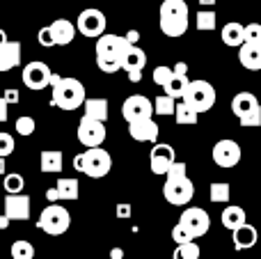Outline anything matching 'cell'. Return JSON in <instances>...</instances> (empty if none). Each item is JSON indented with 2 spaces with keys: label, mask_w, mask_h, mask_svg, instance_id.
<instances>
[{
  "label": "cell",
  "mask_w": 261,
  "mask_h": 259,
  "mask_svg": "<svg viewBox=\"0 0 261 259\" xmlns=\"http://www.w3.org/2000/svg\"><path fill=\"white\" fill-rule=\"evenodd\" d=\"M50 103L58 106L60 110H78L83 108L87 99L85 85L78 78H64L53 73L50 78Z\"/></svg>",
  "instance_id": "6da1fadb"
},
{
  "label": "cell",
  "mask_w": 261,
  "mask_h": 259,
  "mask_svg": "<svg viewBox=\"0 0 261 259\" xmlns=\"http://www.w3.org/2000/svg\"><path fill=\"white\" fill-rule=\"evenodd\" d=\"M158 25L165 37H184L188 30V3L163 0L158 9Z\"/></svg>",
  "instance_id": "7a4b0ae2"
},
{
  "label": "cell",
  "mask_w": 261,
  "mask_h": 259,
  "mask_svg": "<svg viewBox=\"0 0 261 259\" xmlns=\"http://www.w3.org/2000/svg\"><path fill=\"white\" fill-rule=\"evenodd\" d=\"M216 87L208 81H188L184 96H181V103H186L190 110H195L197 115L208 113V110L216 106Z\"/></svg>",
  "instance_id": "3957f363"
},
{
  "label": "cell",
  "mask_w": 261,
  "mask_h": 259,
  "mask_svg": "<svg viewBox=\"0 0 261 259\" xmlns=\"http://www.w3.org/2000/svg\"><path fill=\"white\" fill-rule=\"evenodd\" d=\"M37 227H39L41 232L50 234V237H60V234H64L71 227V214H69L62 204H48L39 214Z\"/></svg>",
  "instance_id": "277c9868"
},
{
  "label": "cell",
  "mask_w": 261,
  "mask_h": 259,
  "mask_svg": "<svg viewBox=\"0 0 261 259\" xmlns=\"http://www.w3.org/2000/svg\"><path fill=\"white\" fill-rule=\"evenodd\" d=\"M113 168V159L103 147H92L81 154V172H85L92 179H101L110 172Z\"/></svg>",
  "instance_id": "5b68a950"
},
{
  "label": "cell",
  "mask_w": 261,
  "mask_h": 259,
  "mask_svg": "<svg viewBox=\"0 0 261 259\" xmlns=\"http://www.w3.org/2000/svg\"><path fill=\"white\" fill-rule=\"evenodd\" d=\"M76 32H81L83 37H90V39H99L101 35H106V25H108V18L101 9L96 7H87L78 14V21L73 23Z\"/></svg>",
  "instance_id": "8992f818"
},
{
  "label": "cell",
  "mask_w": 261,
  "mask_h": 259,
  "mask_svg": "<svg viewBox=\"0 0 261 259\" xmlns=\"http://www.w3.org/2000/svg\"><path fill=\"white\" fill-rule=\"evenodd\" d=\"M21 78H23V85H25L28 90L41 92L50 85L53 71H50V67L46 62H41V60H32V62H28L25 67H23Z\"/></svg>",
  "instance_id": "52a82bcc"
},
{
  "label": "cell",
  "mask_w": 261,
  "mask_h": 259,
  "mask_svg": "<svg viewBox=\"0 0 261 259\" xmlns=\"http://www.w3.org/2000/svg\"><path fill=\"white\" fill-rule=\"evenodd\" d=\"M163 197L174 206H186L195 197V184L190 182V177L165 182L163 184Z\"/></svg>",
  "instance_id": "ba28073f"
},
{
  "label": "cell",
  "mask_w": 261,
  "mask_h": 259,
  "mask_svg": "<svg viewBox=\"0 0 261 259\" xmlns=\"http://www.w3.org/2000/svg\"><path fill=\"white\" fill-rule=\"evenodd\" d=\"M211 156H213V163H216L218 168L229 170V168H234V165H239L243 151H241V145L236 140H231V138H222V140H218L216 145H213Z\"/></svg>",
  "instance_id": "9c48e42d"
},
{
  "label": "cell",
  "mask_w": 261,
  "mask_h": 259,
  "mask_svg": "<svg viewBox=\"0 0 261 259\" xmlns=\"http://www.w3.org/2000/svg\"><path fill=\"white\" fill-rule=\"evenodd\" d=\"M126 50H128L126 39L119 35H101L96 39V58H101V60H110V62L122 64Z\"/></svg>",
  "instance_id": "30bf717a"
},
{
  "label": "cell",
  "mask_w": 261,
  "mask_h": 259,
  "mask_svg": "<svg viewBox=\"0 0 261 259\" xmlns=\"http://www.w3.org/2000/svg\"><path fill=\"white\" fill-rule=\"evenodd\" d=\"M179 225L184 229H188V234L193 239H199L211 229V216L204 209H199V206H188V209L181 214Z\"/></svg>",
  "instance_id": "8fae6325"
},
{
  "label": "cell",
  "mask_w": 261,
  "mask_h": 259,
  "mask_svg": "<svg viewBox=\"0 0 261 259\" xmlns=\"http://www.w3.org/2000/svg\"><path fill=\"white\" fill-rule=\"evenodd\" d=\"M78 140H81V145L87 147V149H92V147H101L103 140H106V124L83 115L81 124H78Z\"/></svg>",
  "instance_id": "7c38bea8"
},
{
  "label": "cell",
  "mask_w": 261,
  "mask_h": 259,
  "mask_svg": "<svg viewBox=\"0 0 261 259\" xmlns=\"http://www.w3.org/2000/svg\"><path fill=\"white\" fill-rule=\"evenodd\" d=\"M122 115L128 124L133 122H140V119H149L153 115V108H151V101L142 94H133L128 96L126 101L122 103Z\"/></svg>",
  "instance_id": "4fadbf2b"
},
{
  "label": "cell",
  "mask_w": 261,
  "mask_h": 259,
  "mask_svg": "<svg viewBox=\"0 0 261 259\" xmlns=\"http://www.w3.org/2000/svg\"><path fill=\"white\" fill-rule=\"evenodd\" d=\"M147 64V53H144L140 46H128L126 55L122 60V69L128 73L130 83H140L142 81V69Z\"/></svg>",
  "instance_id": "5bb4252c"
},
{
  "label": "cell",
  "mask_w": 261,
  "mask_h": 259,
  "mask_svg": "<svg viewBox=\"0 0 261 259\" xmlns=\"http://www.w3.org/2000/svg\"><path fill=\"white\" fill-rule=\"evenodd\" d=\"M30 206H32V200L30 195H7L5 197V214L9 220H28L30 218Z\"/></svg>",
  "instance_id": "9a60e30c"
},
{
  "label": "cell",
  "mask_w": 261,
  "mask_h": 259,
  "mask_svg": "<svg viewBox=\"0 0 261 259\" xmlns=\"http://www.w3.org/2000/svg\"><path fill=\"white\" fill-rule=\"evenodd\" d=\"M176 161V151L172 145H156L149 154V165H151V172L153 174H165L167 168Z\"/></svg>",
  "instance_id": "2e32d148"
},
{
  "label": "cell",
  "mask_w": 261,
  "mask_h": 259,
  "mask_svg": "<svg viewBox=\"0 0 261 259\" xmlns=\"http://www.w3.org/2000/svg\"><path fill=\"white\" fill-rule=\"evenodd\" d=\"M158 133H161V128H158V124L153 122L151 117L128 124V136L138 142H156Z\"/></svg>",
  "instance_id": "e0dca14e"
},
{
  "label": "cell",
  "mask_w": 261,
  "mask_h": 259,
  "mask_svg": "<svg viewBox=\"0 0 261 259\" xmlns=\"http://www.w3.org/2000/svg\"><path fill=\"white\" fill-rule=\"evenodd\" d=\"M48 30L53 35L55 46H69L73 41V37H76V25L69 18H55L48 25Z\"/></svg>",
  "instance_id": "ac0fdd59"
},
{
  "label": "cell",
  "mask_w": 261,
  "mask_h": 259,
  "mask_svg": "<svg viewBox=\"0 0 261 259\" xmlns=\"http://www.w3.org/2000/svg\"><path fill=\"white\" fill-rule=\"evenodd\" d=\"M21 64V44L18 41H5L0 46V73L12 71Z\"/></svg>",
  "instance_id": "d6986e66"
},
{
  "label": "cell",
  "mask_w": 261,
  "mask_h": 259,
  "mask_svg": "<svg viewBox=\"0 0 261 259\" xmlns=\"http://www.w3.org/2000/svg\"><path fill=\"white\" fill-rule=\"evenodd\" d=\"M261 108L259 106V99L252 94V92H239V94L231 99V113L236 115V117H245L248 113H252V110Z\"/></svg>",
  "instance_id": "ffe728a7"
},
{
  "label": "cell",
  "mask_w": 261,
  "mask_h": 259,
  "mask_svg": "<svg viewBox=\"0 0 261 259\" xmlns=\"http://www.w3.org/2000/svg\"><path fill=\"white\" fill-rule=\"evenodd\" d=\"M239 62L250 71H259L261 69V46L254 44H241L239 46Z\"/></svg>",
  "instance_id": "44dd1931"
},
{
  "label": "cell",
  "mask_w": 261,
  "mask_h": 259,
  "mask_svg": "<svg viewBox=\"0 0 261 259\" xmlns=\"http://www.w3.org/2000/svg\"><path fill=\"white\" fill-rule=\"evenodd\" d=\"M83 110H85V117H92V119L103 122V124H106V119H108V115H110L108 99H103V96H96V99H85Z\"/></svg>",
  "instance_id": "7402d4cb"
},
{
  "label": "cell",
  "mask_w": 261,
  "mask_h": 259,
  "mask_svg": "<svg viewBox=\"0 0 261 259\" xmlns=\"http://www.w3.org/2000/svg\"><path fill=\"white\" fill-rule=\"evenodd\" d=\"M231 241H234L236 250H250V248L257 246V229H254L252 225L245 223L243 227L231 232Z\"/></svg>",
  "instance_id": "603a6c76"
},
{
  "label": "cell",
  "mask_w": 261,
  "mask_h": 259,
  "mask_svg": "<svg viewBox=\"0 0 261 259\" xmlns=\"http://www.w3.org/2000/svg\"><path fill=\"white\" fill-rule=\"evenodd\" d=\"M222 227L225 229H239V227H243L245 225V220H248V216H245V211H243V206H236V204H229V206H225L222 209Z\"/></svg>",
  "instance_id": "cb8c5ba5"
},
{
  "label": "cell",
  "mask_w": 261,
  "mask_h": 259,
  "mask_svg": "<svg viewBox=\"0 0 261 259\" xmlns=\"http://www.w3.org/2000/svg\"><path fill=\"white\" fill-rule=\"evenodd\" d=\"M64 156L60 149H46L41 151V172L46 174H60L64 168Z\"/></svg>",
  "instance_id": "d4e9b609"
},
{
  "label": "cell",
  "mask_w": 261,
  "mask_h": 259,
  "mask_svg": "<svg viewBox=\"0 0 261 259\" xmlns=\"http://www.w3.org/2000/svg\"><path fill=\"white\" fill-rule=\"evenodd\" d=\"M55 195H58V202L62 200V202H71V200H76L78 197V179H73V177H62L60 182H55Z\"/></svg>",
  "instance_id": "484cf974"
},
{
  "label": "cell",
  "mask_w": 261,
  "mask_h": 259,
  "mask_svg": "<svg viewBox=\"0 0 261 259\" xmlns=\"http://www.w3.org/2000/svg\"><path fill=\"white\" fill-rule=\"evenodd\" d=\"M220 39L225 46H231V48H239L243 44V25L236 21L225 23V28L220 30Z\"/></svg>",
  "instance_id": "4316f807"
},
{
  "label": "cell",
  "mask_w": 261,
  "mask_h": 259,
  "mask_svg": "<svg viewBox=\"0 0 261 259\" xmlns=\"http://www.w3.org/2000/svg\"><path fill=\"white\" fill-rule=\"evenodd\" d=\"M186 87H188V76H179V73H172V78L163 85V92H165V96H170V99L174 101H181V96H184Z\"/></svg>",
  "instance_id": "83f0119b"
},
{
  "label": "cell",
  "mask_w": 261,
  "mask_h": 259,
  "mask_svg": "<svg viewBox=\"0 0 261 259\" xmlns=\"http://www.w3.org/2000/svg\"><path fill=\"white\" fill-rule=\"evenodd\" d=\"M174 119H176V124H181V126H195V124L199 122V115L179 101V103L174 106Z\"/></svg>",
  "instance_id": "f1b7e54d"
},
{
  "label": "cell",
  "mask_w": 261,
  "mask_h": 259,
  "mask_svg": "<svg viewBox=\"0 0 261 259\" xmlns=\"http://www.w3.org/2000/svg\"><path fill=\"white\" fill-rule=\"evenodd\" d=\"M195 25H197V30H202V32L216 30V25H218L216 12H213V9H199V12L195 14Z\"/></svg>",
  "instance_id": "f546056e"
},
{
  "label": "cell",
  "mask_w": 261,
  "mask_h": 259,
  "mask_svg": "<svg viewBox=\"0 0 261 259\" xmlns=\"http://www.w3.org/2000/svg\"><path fill=\"white\" fill-rule=\"evenodd\" d=\"M12 259H35V246L25 239H18L12 243V250H9Z\"/></svg>",
  "instance_id": "4dcf8cb0"
},
{
  "label": "cell",
  "mask_w": 261,
  "mask_h": 259,
  "mask_svg": "<svg viewBox=\"0 0 261 259\" xmlns=\"http://www.w3.org/2000/svg\"><path fill=\"white\" fill-rule=\"evenodd\" d=\"M3 177H5L3 186H5V191H7V195H18V193H23V186H25V179H23V174L7 172V174H3Z\"/></svg>",
  "instance_id": "1f68e13d"
},
{
  "label": "cell",
  "mask_w": 261,
  "mask_h": 259,
  "mask_svg": "<svg viewBox=\"0 0 261 259\" xmlns=\"http://www.w3.org/2000/svg\"><path fill=\"white\" fill-rule=\"evenodd\" d=\"M208 197H211V202H218V204H222V202H229V197H231L229 184H225V182L211 184V188H208Z\"/></svg>",
  "instance_id": "d6a6232c"
},
{
  "label": "cell",
  "mask_w": 261,
  "mask_h": 259,
  "mask_svg": "<svg viewBox=\"0 0 261 259\" xmlns=\"http://www.w3.org/2000/svg\"><path fill=\"white\" fill-rule=\"evenodd\" d=\"M199 255H202L199 246L195 241H190V243H184V246H176L174 255H172L170 259H199Z\"/></svg>",
  "instance_id": "836d02e7"
},
{
  "label": "cell",
  "mask_w": 261,
  "mask_h": 259,
  "mask_svg": "<svg viewBox=\"0 0 261 259\" xmlns=\"http://www.w3.org/2000/svg\"><path fill=\"white\" fill-rule=\"evenodd\" d=\"M174 106H176L174 99L161 94V96H156V99H153L151 108H153V113H156V115H174Z\"/></svg>",
  "instance_id": "e575fe53"
},
{
  "label": "cell",
  "mask_w": 261,
  "mask_h": 259,
  "mask_svg": "<svg viewBox=\"0 0 261 259\" xmlns=\"http://www.w3.org/2000/svg\"><path fill=\"white\" fill-rule=\"evenodd\" d=\"M14 128H16L18 136H32L37 128V122H35V117H30V115H21V117L16 119V124H14Z\"/></svg>",
  "instance_id": "d590c367"
},
{
  "label": "cell",
  "mask_w": 261,
  "mask_h": 259,
  "mask_svg": "<svg viewBox=\"0 0 261 259\" xmlns=\"http://www.w3.org/2000/svg\"><path fill=\"white\" fill-rule=\"evenodd\" d=\"M243 44L261 46V25L259 23H248V25H243Z\"/></svg>",
  "instance_id": "8d00e7d4"
},
{
  "label": "cell",
  "mask_w": 261,
  "mask_h": 259,
  "mask_svg": "<svg viewBox=\"0 0 261 259\" xmlns=\"http://www.w3.org/2000/svg\"><path fill=\"white\" fill-rule=\"evenodd\" d=\"M14 149H16L14 136H12V133L0 131V159H7V156H12Z\"/></svg>",
  "instance_id": "74e56055"
},
{
  "label": "cell",
  "mask_w": 261,
  "mask_h": 259,
  "mask_svg": "<svg viewBox=\"0 0 261 259\" xmlns=\"http://www.w3.org/2000/svg\"><path fill=\"white\" fill-rule=\"evenodd\" d=\"M181 177H188V168H186V163H181V161H174V163L167 168V172H165V182L181 179Z\"/></svg>",
  "instance_id": "f35d334b"
},
{
  "label": "cell",
  "mask_w": 261,
  "mask_h": 259,
  "mask_svg": "<svg viewBox=\"0 0 261 259\" xmlns=\"http://www.w3.org/2000/svg\"><path fill=\"white\" fill-rule=\"evenodd\" d=\"M172 241H174L176 246H184V243H190V241H195V239L188 234V229H184L179 223H176L174 229H172Z\"/></svg>",
  "instance_id": "ab89813d"
},
{
  "label": "cell",
  "mask_w": 261,
  "mask_h": 259,
  "mask_svg": "<svg viewBox=\"0 0 261 259\" xmlns=\"http://www.w3.org/2000/svg\"><path fill=\"white\" fill-rule=\"evenodd\" d=\"M239 122H241V126H245V128H257V126H261V108L252 110V113H248L245 117H241Z\"/></svg>",
  "instance_id": "60d3db41"
},
{
  "label": "cell",
  "mask_w": 261,
  "mask_h": 259,
  "mask_svg": "<svg viewBox=\"0 0 261 259\" xmlns=\"http://www.w3.org/2000/svg\"><path fill=\"white\" fill-rule=\"evenodd\" d=\"M151 78H153V83H156L158 87H163V85H165V83L172 78V69H170V67H163V64H161V67L153 69Z\"/></svg>",
  "instance_id": "b9f144b4"
},
{
  "label": "cell",
  "mask_w": 261,
  "mask_h": 259,
  "mask_svg": "<svg viewBox=\"0 0 261 259\" xmlns=\"http://www.w3.org/2000/svg\"><path fill=\"white\" fill-rule=\"evenodd\" d=\"M37 41H39L44 48H53L55 46V41H53V35H50V30H48V25H44L39 32H37Z\"/></svg>",
  "instance_id": "7bdbcfd3"
},
{
  "label": "cell",
  "mask_w": 261,
  "mask_h": 259,
  "mask_svg": "<svg viewBox=\"0 0 261 259\" xmlns=\"http://www.w3.org/2000/svg\"><path fill=\"white\" fill-rule=\"evenodd\" d=\"M96 67H99L103 73H117L119 69H122V64H119V62H110V60L96 58Z\"/></svg>",
  "instance_id": "ee69618b"
},
{
  "label": "cell",
  "mask_w": 261,
  "mask_h": 259,
  "mask_svg": "<svg viewBox=\"0 0 261 259\" xmlns=\"http://www.w3.org/2000/svg\"><path fill=\"white\" fill-rule=\"evenodd\" d=\"M115 214H117L119 220H126V218H130V216H133V206H130L128 202H119L117 209H115Z\"/></svg>",
  "instance_id": "f6af8a7d"
},
{
  "label": "cell",
  "mask_w": 261,
  "mask_h": 259,
  "mask_svg": "<svg viewBox=\"0 0 261 259\" xmlns=\"http://www.w3.org/2000/svg\"><path fill=\"white\" fill-rule=\"evenodd\" d=\"M0 99H3L7 106H12V103H18V101H21V94H18V90L9 87V90H5V94L0 96Z\"/></svg>",
  "instance_id": "bcb514c9"
},
{
  "label": "cell",
  "mask_w": 261,
  "mask_h": 259,
  "mask_svg": "<svg viewBox=\"0 0 261 259\" xmlns=\"http://www.w3.org/2000/svg\"><path fill=\"white\" fill-rule=\"evenodd\" d=\"M124 39H126V44H128V46H138L140 32H138V30H128L126 35H124Z\"/></svg>",
  "instance_id": "7dc6e473"
},
{
  "label": "cell",
  "mask_w": 261,
  "mask_h": 259,
  "mask_svg": "<svg viewBox=\"0 0 261 259\" xmlns=\"http://www.w3.org/2000/svg\"><path fill=\"white\" fill-rule=\"evenodd\" d=\"M172 73L186 76V73H188V64H186V62H176V64H174V69H172Z\"/></svg>",
  "instance_id": "c3c4849f"
},
{
  "label": "cell",
  "mask_w": 261,
  "mask_h": 259,
  "mask_svg": "<svg viewBox=\"0 0 261 259\" xmlns=\"http://www.w3.org/2000/svg\"><path fill=\"white\" fill-rule=\"evenodd\" d=\"M9 106L7 103H5V101L3 99H0V124H3V122H7V117H9Z\"/></svg>",
  "instance_id": "681fc988"
},
{
  "label": "cell",
  "mask_w": 261,
  "mask_h": 259,
  "mask_svg": "<svg viewBox=\"0 0 261 259\" xmlns=\"http://www.w3.org/2000/svg\"><path fill=\"white\" fill-rule=\"evenodd\" d=\"M110 259H124V250L122 248H113L110 250Z\"/></svg>",
  "instance_id": "f907efd6"
},
{
  "label": "cell",
  "mask_w": 261,
  "mask_h": 259,
  "mask_svg": "<svg viewBox=\"0 0 261 259\" xmlns=\"http://www.w3.org/2000/svg\"><path fill=\"white\" fill-rule=\"evenodd\" d=\"M9 227V218L7 216H0V229H7Z\"/></svg>",
  "instance_id": "816d5d0a"
},
{
  "label": "cell",
  "mask_w": 261,
  "mask_h": 259,
  "mask_svg": "<svg viewBox=\"0 0 261 259\" xmlns=\"http://www.w3.org/2000/svg\"><path fill=\"white\" fill-rule=\"evenodd\" d=\"M199 5H202V7H213L216 0H199Z\"/></svg>",
  "instance_id": "f5cc1de1"
},
{
  "label": "cell",
  "mask_w": 261,
  "mask_h": 259,
  "mask_svg": "<svg viewBox=\"0 0 261 259\" xmlns=\"http://www.w3.org/2000/svg\"><path fill=\"white\" fill-rule=\"evenodd\" d=\"M5 41H9V39H7V32H5L3 28H0V46H3Z\"/></svg>",
  "instance_id": "db71d44e"
},
{
  "label": "cell",
  "mask_w": 261,
  "mask_h": 259,
  "mask_svg": "<svg viewBox=\"0 0 261 259\" xmlns=\"http://www.w3.org/2000/svg\"><path fill=\"white\" fill-rule=\"evenodd\" d=\"M0 174H5V159H0Z\"/></svg>",
  "instance_id": "11a10c76"
}]
</instances>
